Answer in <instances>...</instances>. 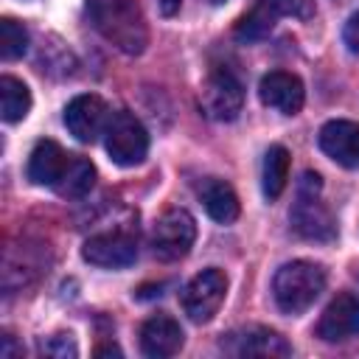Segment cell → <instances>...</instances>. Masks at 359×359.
Returning a JSON list of instances; mask_svg holds the SVG:
<instances>
[{"label": "cell", "instance_id": "cell-1", "mask_svg": "<svg viewBox=\"0 0 359 359\" xmlns=\"http://www.w3.org/2000/svg\"><path fill=\"white\" fill-rule=\"evenodd\" d=\"M95 31L126 56H140L149 45V25L137 0H87Z\"/></svg>", "mask_w": 359, "mask_h": 359}, {"label": "cell", "instance_id": "cell-2", "mask_svg": "<svg viewBox=\"0 0 359 359\" xmlns=\"http://www.w3.org/2000/svg\"><path fill=\"white\" fill-rule=\"evenodd\" d=\"M325 289V269L314 261H289L272 278V297L280 311H306Z\"/></svg>", "mask_w": 359, "mask_h": 359}, {"label": "cell", "instance_id": "cell-3", "mask_svg": "<svg viewBox=\"0 0 359 359\" xmlns=\"http://www.w3.org/2000/svg\"><path fill=\"white\" fill-rule=\"evenodd\" d=\"M323 182L320 174L306 171L303 180L297 182V199L289 210L292 230L309 241H334L337 238V222L328 205L320 199Z\"/></svg>", "mask_w": 359, "mask_h": 359}, {"label": "cell", "instance_id": "cell-4", "mask_svg": "<svg viewBox=\"0 0 359 359\" xmlns=\"http://www.w3.org/2000/svg\"><path fill=\"white\" fill-rule=\"evenodd\" d=\"M199 104L202 112L210 121H236L241 107H244V87L238 76L230 67H216L208 73L199 90Z\"/></svg>", "mask_w": 359, "mask_h": 359}, {"label": "cell", "instance_id": "cell-5", "mask_svg": "<svg viewBox=\"0 0 359 359\" xmlns=\"http://www.w3.org/2000/svg\"><path fill=\"white\" fill-rule=\"evenodd\" d=\"M104 146L107 154L112 157V163L129 168L146 160L149 154V135L143 129V123L132 115V112H112L109 126L104 132Z\"/></svg>", "mask_w": 359, "mask_h": 359}, {"label": "cell", "instance_id": "cell-6", "mask_svg": "<svg viewBox=\"0 0 359 359\" xmlns=\"http://www.w3.org/2000/svg\"><path fill=\"white\" fill-rule=\"evenodd\" d=\"M196 241V222L188 210L171 208L151 227V250L160 261H180Z\"/></svg>", "mask_w": 359, "mask_h": 359}, {"label": "cell", "instance_id": "cell-7", "mask_svg": "<svg viewBox=\"0 0 359 359\" xmlns=\"http://www.w3.org/2000/svg\"><path fill=\"white\" fill-rule=\"evenodd\" d=\"M227 294V275L216 266L202 269L182 289V309L191 323H210Z\"/></svg>", "mask_w": 359, "mask_h": 359}, {"label": "cell", "instance_id": "cell-8", "mask_svg": "<svg viewBox=\"0 0 359 359\" xmlns=\"http://www.w3.org/2000/svg\"><path fill=\"white\" fill-rule=\"evenodd\" d=\"M109 118H112V112H109L107 104H104L98 95H93V93L76 95V98L65 107V126H67V132H70L76 140H81V143H95L98 135L107 132Z\"/></svg>", "mask_w": 359, "mask_h": 359}, {"label": "cell", "instance_id": "cell-9", "mask_svg": "<svg viewBox=\"0 0 359 359\" xmlns=\"http://www.w3.org/2000/svg\"><path fill=\"white\" fill-rule=\"evenodd\" d=\"M81 255H84V261H90L95 266L121 269V266H129L137 258V238L132 233H126V230L98 233V236L84 241Z\"/></svg>", "mask_w": 359, "mask_h": 359}, {"label": "cell", "instance_id": "cell-10", "mask_svg": "<svg viewBox=\"0 0 359 359\" xmlns=\"http://www.w3.org/2000/svg\"><path fill=\"white\" fill-rule=\"evenodd\" d=\"M317 337L323 342H345L359 337V297L351 292L337 294L317 320Z\"/></svg>", "mask_w": 359, "mask_h": 359}, {"label": "cell", "instance_id": "cell-11", "mask_svg": "<svg viewBox=\"0 0 359 359\" xmlns=\"http://www.w3.org/2000/svg\"><path fill=\"white\" fill-rule=\"evenodd\" d=\"M258 95L266 107L278 109L280 115H297L303 109V101H306V87L294 73L272 70L261 79Z\"/></svg>", "mask_w": 359, "mask_h": 359}, {"label": "cell", "instance_id": "cell-12", "mask_svg": "<svg viewBox=\"0 0 359 359\" xmlns=\"http://www.w3.org/2000/svg\"><path fill=\"white\" fill-rule=\"evenodd\" d=\"M224 351L236 356H266V359H283L292 353V345L272 328L264 325H250L244 331H236L227 337Z\"/></svg>", "mask_w": 359, "mask_h": 359}, {"label": "cell", "instance_id": "cell-13", "mask_svg": "<svg viewBox=\"0 0 359 359\" xmlns=\"http://www.w3.org/2000/svg\"><path fill=\"white\" fill-rule=\"evenodd\" d=\"M320 149L342 168H359V123L328 121L317 135Z\"/></svg>", "mask_w": 359, "mask_h": 359}, {"label": "cell", "instance_id": "cell-14", "mask_svg": "<svg viewBox=\"0 0 359 359\" xmlns=\"http://www.w3.org/2000/svg\"><path fill=\"white\" fill-rule=\"evenodd\" d=\"M182 348V328L168 314H154L140 325V351L151 359H168Z\"/></svg>", "mask_w": 359, "mask_h": 359}, {"label": "cell", "instance_id": "cell-15", "mask_svg": "<svg viewBox=\"0 0 359 359\" xmlns=\"http://www.w3.org/2000/svg\"><path fill=\"white\" fill-rule=\"evenodd\" d=\"M70 157L73 154H67L56 140H39L28 157V180L34 185L56 188L70 165Z\"/></svg>", "mask_w": 359, "mask_h": 359}, {"label": "cell", "instance_id": "cell-16", "mask_svg": "<svg viewBox=\"0 0 359 359\" xmlns=\"http://www.w3.org/2000/svg\"><path fill=\"white\" fill-rule=\"evenodd\" d=\"M196 194H199V202H202V208L208 210V216H210L213 222L230 224V222L238 219V210H241L238 196H236V191H233L224 180H219V177H205V180L199 182Z\"/></svg>", "mask_w": 359, "mask_h": 359}, {"label": "cell", "instance_id": "cell-17", "mask_svg": "<svg viewBox=\"0 0 359 359\" xmlns=\"http://www.w3.org/2000/svg\"><path fill=\"white\" fill-rule=\"evenodd\" d=\"M289 165H292V157H289V151L280 143H275V146L266 149L261 180H264V194L269 199H278L283 194V188L289 182Z\"/></svg>", "mask_w": 359, "mask_h": 359}, {"label": "cell", "instance_id": "cell-18", "mask_svg": "<svg viewBox=\"0 0 359 359\" xmlns=\"http://www.w3.org/2000/svg\"><path fill=\"white\" fill-rule=\"evenodd\" d=\"M31 109L28 87L14 76H0V118L6 123H17Z\"/></svg>", "mask_w": 359, "mask_h": 359}, {"label": "cell", "instance_id": "cell-19", "mask_svg": "<svg viewBox=\"0 0 359 359\" xmlns=\"http://www.w3.org/2000/svg\"><path fill=\"white\" fill-rule=\"evenodd\" d=\"M93 182H95V168H93V163L90 160H84V157H79V154H73L70 157V165H67V171H65V177L59 180V185L53 188L59 196H65V199H79V196H84L90 188H93Z\"/></svg>", "mask_w": 359, "mask_h": 359}, {"label": "cell", "instance_id": "cell-20", "mask_svg": "<svg viewBox=\"0 0 359 359\" xmlns=\"http://www.w3.org/2000/svg\"><path fill=\"white\" fill-rule=\"evenodd\" d=\"M275 22H278V17L258 0V3L238 20V25H236V39H241V42H255V39L266 36V34L275 28Z\"/></svg>", "mask_w": 359, "mask_h": 359}, {"label": "cell", "instance_id": "cell-21", "mask_svg": "<svg viewBox=\"0 0 359 359\" xmlns=\"http://www.w3.org/2000/svg\"><path fill=\"white\" fill-rule=\"evenodd\" d=\"M25 48H28V31L17 20L3 17L0 20V56L11 62V59H20Z\"/></svg>", "mask_w": 359, "mask_h": 359}, {"label": "cell", "instance_id": "cell-22", "mask_svg": "<svg viewBox=\"0 0 359 359\" xmlns=\"http://www.w3.org/2000/svg\"><path fill=\"white\" fill-rule=\"evenodd\" d=\"M278 20L280 17H297V20H309L314 14V0H261Z\"/></svg>", "mask_w": 359, "mask_h": 359}, {"label": "cell", "instance_id": "cell-23", "mask_svg": "<svg viewBox=\"0 0 359 359\" xmlns=\"http://www.w3.org/2000/svg\"><path fill=\"white\" fill-rule=\"evenodd\" d=\"M39 353H45V356H59V359H73V356L79 353V348H76V342L70 339V334H67V337H65V334H56V337H48V339L39 342Z\"/></svg>", "mask_w": 359, "mask_h": 359}, {"label": "cell", "instance_id": "cell-24", "mask_svg": "<svg viewBox=\"0 0 359 359\" xmlns=\"http://www.w3.org/2000/svg\"><path fill=\"white\" fill-rule=\"evenodd\" d=\"M342 39L348 45L351 53H359V11L351 14V20L345 22V31H342Z\"/></svg>", "mask_w": 359, "mask_h": 359}, {"label": "cell", "instance_id": "cell-25", "mask_svg": "<svg viewBox=\"0 0 359 359\" xmlns=\"http://www.w3.org/2000/svg\"><path fill=\"white\" fill-rule=\"evenodd\" d=\"M180 6H182V0H157V8H160V14H165V17L177 14V11H180Z\"/></svg>", "mask_w": 359, "mask_h": 359}, {"label": "cell", "instance_id": "cell-26", "mask_svg": "<svg viewBox=\"0 0 359 359\" xmlns=\"http://www.w3.org/2000/svg\"><path fill=\"white\" fill-rule=\"evenodd\" d=\"M14 353H22V348H14L11 334H6V337H3V356H14Z\"/></svg>", "mask_w": 359, "mask_h": 359}, {"label": "cell", "instance_id": "cell-27", "mask_svg": "<svg viewBox=\"0 0 359 359\" xmlns=\"http://www.w3.org/2000/svg\"><path fill=\"white\" fill-rule=\"evenodd\" d=\"M104 353H115V356H121V348H115V345H101V348H95V356H104Z\"/></svg>", "mask_w": 359, "mask_h": 359}, {"label": "cell", "instance_id": "cell-28", "mask_svg": "<svg viewBox=\"0 0 359 359\" xmlns=\"http://www.w3.org/2000/svg\"><path fill=\"white\" fill-rule=\"evenodd\" d=\"M210 6H222V3H227V0H208Z\"/></svg>", "mask_w": 359, "mask_h": 359}]
</instances>
